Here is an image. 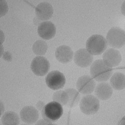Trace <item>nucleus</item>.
<instances>
[{"mask_svg": "<svg viewBox=\"0 0 125 125\" xmlns=\"http://www.w3.org/2000/svg\"><path fill=\"white\" fill-rule=\"evenodd\" d=\"M63 108L62 105L57 102L53 101L45 105L42 111L43 119L49 123L57 121L62 115Z\"/></svg>", "mask_w": 125, "mask_h": 125, "instance_id": "20e7f679", "label": "nucleus"}, {"mask_svg": "<svg viewBox=\"0 0 125 125\" xmlns=\"http://www.w3.org/2000/svg\"><path fill=\"white\" fill-rule=\"evenodd\" d=\"M21 125H27V124H22Z\"/></svg>", "mask_w": 125, "mask_h": 125, "instance_id": "b1692460", "label": "nucleus"}, {"mask_svg": "<svg viewBox=\"0 0 125 125\" xmlns=\"http://www.w3.org/2000/svg\"><path fill=\"white\" fill-rule=\"evenodd\" d=\"M93 56L86 49H81L76 51L74 55L75 64L82 68L87 67L91 65L93 61Z\"/></svg>", "mask_w": 125, "mask_h": 125, "instance_id": "9d476101", "label": "nucleus"}, {"mask_svg": "<svg viewBox=\"0 0 125 125\" xmlns=\"http://www.w3.org/2000/svg\"><path fill=\"white\" fill-rule=\"evenodd\" d=\"M111 87L116 90H122L125 88V75L122 73L114 74L110 80Z\"/></svg>", "mask_w": 125, "mask_h": 125, "instance_id": "f3484780", "label": "nucleus"}, {"mask_svg": "<svg viewBox=\"0 0 125 125\" xmlns=\"http://www.w3.org/2000/svg\"><path fill=\"white\" fill-rule=\"evenodd\" d=\"M49 123H50L44 119H42L38 121L35 125H47Z\"/></svg>", "mask_w": 125, "mask_h": 125, "instance_id": "aec40b11", "label": "nucleus"}, {"mask_svg": "<svg viewBox=\"0 0 125 125\" xmlns=\"http://www.w3.org/2000/svg\"><path fill=\"white\" fill-rule=\"evenodd\" d=\"M107 44L114 48H121L125 45V31L119 27H113L107 34Z\"/></svg>", "mask_w": 125, "mask_h": 125, "instance_id": "39448f33", "label": "nucleus"}, {"mask_svg": "<svg viewBox=\"0 0 125 125\" xmlns=\"http://www.w3.org/2000/svg\"><path fill=\"white\" fill-rule=\"evenodd\" d=\"M103 61L109 67L112 68L118 66L122 61L120 52L116 49L110 48L106 51L103 56Z\"/></svg>", "mask_w": 125, "mask_h": 125, "instance_id": "9b49d317", "label": "nucleus"}, {"mask_svg": "<svg viewBox=\"0 0 125 125\" xmlns=\"http://www.w3.org/2000/svg\"><path fill=\"white\" fill-rule=\"evenodd\" d=\"M112 68L108 66L103 60H97L93 62L90 68L92 78L99 82L108 81L113 74Z\"/></svg>", "mask_w": 125, "mask_h": 125, "instance_id": "f03ea898", "label": "nucleus"}, {"mask_svg": "<svg viewBox=\"0 0 125 125\" xmlns=\"http://www.w3.org/2000/svg\"><path fill=\"white\" fill-rule=\"evenodd\" d=\"M1 120L3 125H19L20 124V118L18 115L13 111L5 112Z\"/></svg>", "mask_w": 125, "mask_h": 125, "instance_id": "a211bd4d", "label": "nucleus"}, {"mask_svg": "<svg viewBox=\"0 0 125 125\" xmlns=\"http://www.w3.org/2000/svg\"><path fill=\"white\" fill-rule=\"evenodd\" d=\"M38 33L44 40H49L56 35V28L55 25L50 21H45L41 23L38 28Z\"/></svg>", "mask_w": 125, "mask_h": 125, "instance_id": "f8f14e48", "label": "nucleus"}, {"mask_svg": "<svg viewBox=\"0 0 125 125\" xmlns=\"http://www.w3.org/2000/svg\"><path fill=\"white\" fill-rule=\"evenodd\" d=\"M48 49V45L45 41L38 40L34 44L32 50L33 53L38 56L44 55Z\"/></svg>", "mask_w": 125, "mask_h": 125, "instance_id": "6ab92c4d", "label": "nucleus"}, {"mask_svg": "<svg viewBox=\"0 0 125 125\" xmlns=\"http://www.w3.org/2000/svg\"><path fill=\"white\" fill-rule=\"evenodd\" d=\"M47 86L52 90H58L62 89L66 84V78L64 75L58 71L50 72L46 78Z\"/></svg>", "mask_w": 125, "mask_h": 125, "instance_id": "0eeeda50", "label": "nucleus"}, {"mask_svg": "<svg viewBox=\"0 0 125 125\" xmlns=\"http://www.w3.org/2000/svg\"><path fill=\"white\" fill-rule=\"evenodd\" d=\"M73 56V51L69 46L66 45L59 47L55 51V57L61 63L66 64L71 62Z\"/></svg>", "mask_w": 125, "mask_h": 125, "instance_id": "2eb2a0df", "label": "nucleus"}, {"mask_svg": "<svg viewBox=\"0 0 125 125\" xmlns=\"http://www.w3.org/2000/svg\"><path fill=\"white\" fill-rule=\"evenodd\" d=\"M95 94L98 99L103 101L107 100L112 96V87L108 83L102 82L97 85L95 89Z\"/></svg>", "mask_w": 125, "mask_h": 125, "instance_id": "dca6fc26", "label": "nucleus"}, {"mask_svg": "<svg viewBox=\"0 0 125 125\" xmlns=\"http://www.w3.org/2000/svg\"><path fill=\"white\" fill-rule=\"evenodd\" d=\"M80 99L81 96L79 93L73 89L58 91L55 92L53 96L54 101L69 108L76 107L80 102Z\"/></svg>", "mask_w": 125, "mask_h": 125, "instance_id": "f257e3e1", "label": "nucleus"}, {"mask_svg": "<svg viewBox=\"0 0 125 125\" xmlns=\"http://www.w3.org/2000/svg\"><path fill=\"white\" fill-rule=\"evenodd\" d=\"M76 87L79 92L82 94L88 95L92 94L95 89L96 83L90 76L84 75L78 79Z\"/></svg>", "mask_w": 125, "mask_h": 125, "instance_id": "1a4fd4ad", "label": "nucleus"}, {"mask_svg": "<svg viewBox=\"0 0 125 125\" xmlns=\"http://www.w3.org/2000/svg\"><path fill=\"white\" fill-rule=\"evenodd\" d=\"M81 111L87 115H94L100 108V102L95 96L88 95L83 97L80 102Z\"/></svg>", "mask_w": 125, "mask_h": 125, "instance_id": "423d86ee", "label": "nucleus"}, {"mask_svg": "<svg viewBox=\"0 0 125 125\" xmlns=\"http://www.w3.org/2000/svg\"><path fill=\"white\" fill-rule=\"evenodd\" d=\"M20 115L22 121L28 124H33L36 123L39 117L38 110L31 106L24 107L21 111Z\"/></svg>", "mask_w": 125, "mask_h": 125, "instance_id": "ddd939ff", "label": "nucleus"}, {"mask_svg": "<svg viewBox=\"0 0 125 125\" xmlns=\"http://www.w3.org/2000/svg\"><path fill=\"white\" fill-rule=\"evenodd\" d=\"M106 39L100 35H93L87 40L86 46L87 50L92 55H100L107 48Z\"/></svg>", "mask_w": 125, "mask_h": 125, "instance_id": "7ed1b4c3", "label": "nucleus"}, {"mask_svg": "<svg viewBox=\"0 0 125 125\" xmlns=\"http://www.w3.org/2000/svg\"><path fill=\"white\" fill-rule=\"evenodd\" d=\"M120 125H125V116H124L121 119L120 123Z\"/></svg>", "mask_w": 125, "mask_h": 125, "instance_id": "4be33fe9", "label": "nucleus"}, {"mask_svg": "<svg viewBox=\"0 0 125 125\" xmlns=\"http://www.w3.org/2000/svg\"><path fill=\"white\" fill-rule=\"evenodd\" d=\"M121 12L125 16V1H124L121 6Z\"/></svg>", "mask_w": 125, "mask_h": 125, "instance_id": "412c9836", "label": "nucleus"}, {"mask_svg": "<svg viewBox=\"0 0 125 125\" xmlns=\"http://www.w3.org/2000/svg\"><path fill=\"white\" fill-rule=\"evenodd\" d=\"M35 12L38 19L41 21H47L50 19L53 16L54 9L49 3L44 2L37 5Z\"/></svg>", "mask_w": 125, "mask_h": 125, "instance_id": "4468645a", "label": "nucleus"}, {"mask_svg": "<svg viewBox=\"0 0 125 125\" xmlns=\"http://www.w3.org/2000/svg\"><path fill=\"white\" fill-rule=\"evenodd\" d=\"M47 125H57L55 124H52V123H49Z\"/></svg>", "mask_w": 125, "mask_h": 125, "instance_id": "5701e85b", "label": "nucleus"}, {"mask_svg": "<svg viewBox=\"0 0 125 125\" xmlns=\"http://www.w3.org/2000/svg\"><path fill=\"white\" fill-rule=\"evenodd\" d=\"M50 68V64L45 57L38 56L35 57L31 62V69L33 73L37 76L42 77L46 75Z\"/></svg>", "mask_w": 125, "mask_h": 125, "instance_id": "6e6552de", "label": "nucleus"}]
</instances>
